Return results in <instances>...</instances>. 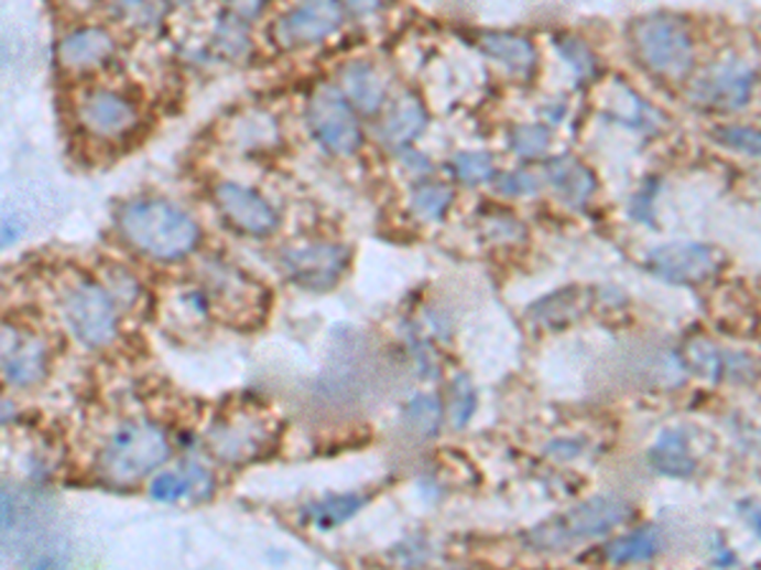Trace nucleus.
I'll return each mask as SVG.
<instances>
[{"mask_svg":"<svg viewBox=\"0 0 761 570\" xmlns=\"http://www.w3.org/2000/svg\"><path fill=\"white\" fill-rule=\"evenodd\" d=\"M548 130L543 124H521L510 132V150L521 157H541L548 150Z\"/></svg>","mask_w":761,"mask_h":570,"instance_id":"27","label":"nucleus"},{"mask_svg":"<svg viewBox=\"0 0 761 570\" xmlns=\"http://www.w3.org/2000/svg\"><path fill=\"white\" fill-rule=\"evenodd\" d=\"M480 46L485 54L498 58L500 64H505L508 69L518 74H529L533 64H536V52H533L531 41L513 36V33H482Z\"/></svg>","mask_w":761,"mask_h":570,"instance_id":"19","label":"nucleus"},{"mask_svg":"<svg viewBox=\"0 0 761 570\" xmlns=\"http://www.w3.org/2000/svg\"><path fill=\"white\" fill-rule=\"evenodd\" d=\"M343 91L348 102L366 114L376 112L383 102V81L368 64H350L343 72Z\"/></svg>","mask_w":761,"mask_h":570,"instance_id":"20","label":"nucleus"},{"mask_svg":"<svg viewBox=\"0 0 761 570\" xmlns=\"http://www.w3.org/2000/svg\"><path fill=\"white\" fill-rule=\"evenodd\" d=\"M754 525H757V533H759V538H761V513L757 515V523Z\"/></svg>","mask_w":761,"mask_h":570,"instance_id":"36","label":"nucleus"},{"mask_svg":"<svg viewBox=\"0 0 761 570\" xmlns=\"http://www.w3.org/2000/svg\"><path fill=\"white\" fill-rule=\"evenodd\" d=\"M346 6H348L354 13L366 15V13H373L376 8L381 6V0H346Z\"/></svg>","mask_w":761,"mask_h":570,"instance_id":"34","label":"nucleus"},{"mask_svg":"<svg viewBox=\"0 0 761 570\" xmlns=\"http://www.w3.org/2000/svg\"><path fill=\"white\" fill-rule=\"evenodd\" d=\"M340 19L343 8L338 0H303L278 23L274 36L287 48L307 46L330 36L340 26Z\"/></svg>","mask_w":761,"mask_h":570,"instance_id":"9","label":"nucleus"},{"mask_svg":"<svg viewBox=\"0 0 761 570\" xmlns=\"http://www.w3.org/2000/svg\"><path fill=\"white\" fill-rule=\"evenodd\" d=\"M168 439L153 424H128L117 431L99 457V472L112 484H132L168 459Z\"/></svg>","mask_w":761,"mask_h":570,"instance_id":"3","label":"nucleus"},{"mask_svg":"<svg viewBox=\"0 0 761 570\" xmlns=\"http://www.w3.org/2000/svg\"><path fill=\"white\" fill-rule=\"evenodd\" d=\"M630 515L632 507L622 497L599 494V497L581 502L568 513L533 527L525 535V540L536 550H566L576 542H587L591 538H599V535L612 533L615 527L624 525Z\"/></svg>","mask_w":761,"mask_h":570,"instance_id":"2","label":"nucleus"},{"mask_svg":"<svg viewBox=\"0 0 761 570\" xmlns=\"http://www.w3.org/2000/svg\"><path fill=\"white\" fill-rule=\"evenodd\" d=\"M426 128V109L420 97L404 95L383 122V140L391 147H404Z\"/></svg>","mask_w":761,"mask_h":570,"instance_id":"18","label":"nucleus"},{"mask_svg":"<svg viewBox=\"0 0 761 570\" xmlns=\"http://www.w3.org/2000/svg\"><path fill=\"white\" fill-rule=\"evenodd\" d=\"M751 89H754V72L741 62H729L710 69L706 77L693 84L691 99L700 107L731 112L749 102Z\"/></svg>","mask_w":761,"mask_h":570,"instance_id":"10","label":"nucleus"},{"mask_svg":"<svg viewBox=\"0 0 761 570\" xmlns=\"http://www.w3.org/2000/svg\"><path fill=\"white\" fill-rule=\"evenodd\" d=\"M539 188L541 180L529 171L505 173L498 178V190L505 193V196H531V193H536Z\"/></svg>","mask_w":761,"mask_h":570,"instance_id":"30","label":"nucleus"},{"mask_svg":"<svg viewBox=\"0 0 761 570\" xmlns=\"http://www.w3.org/2000/svg\"><path fill=\"white\" fill-rule=\"evenodd\" d=\"M120 231L132 246L153 259H181L198 241L194 218L165 200H138L124 206Z\"/></svg>","mask_w":761,"mask_h":570,"instance_id":"1","label":"nucleus"},{"mask_svg":"<svg viewBox=\"0 0 761 570\" xmlns=\"http://www.w3.org/2000/svg\"><path fill=\"white\" fill-rule=\"evenodd\" d=\"M46 371V348L39 340L21 338L11 327H3V375L8 383L31 385Z\"/></svg>","mask_w":761,"mask_h":570,"instance_id":"13","label":"nucleus"},{"mask_svg":"<svg viewBox=\"0 0 761 570\" xmlns=\"http://www.w3.org/2000/svg\"><path fill=\"white\" fill-rule=\"evenodd\" d=\"M79 122L99 138H120L135 124V109L112 91H91L79 102Z\"/></svg>","mask_w":761,"mask_h":570,"instance_id":"12","label":"nucleus"},{"mask_svg":"<svg viewBox=\"0 0 761 570\" xmlns=\"http://www.w3.org/2000/svg\"><path fill=\"white\" fill-rule=\"evenodd\" d=\"M648 459L652 469L665 476H691L696 472V459L691 454L688 439L677 429L660 434V439L652 443Z\"/></svg>","mask_w":761,"mask_h":570,"instance_id":"17","label":"nucleus"},{"mask_svg":"<svg viewBox=\"0 0 761 570\" xmlns=\"http://www.w3.org/2000/svg\"><path fill=\"white\" fill-rule=\"evenodd\" d=\"M452 206V190L447 186H439V183H424V186H416L412 198H409V208H412L414 216H420L422 221H442L445 213Z\"/></svg>","mask_w":761,"mask_h":570,"instance_id":"23","label":"nucleus"},{"mask_svg":"<svg viewBox=\"0 0 761 570\" xmlns=\"http://www.w3.org/2000/svg\"><path fill=\"white\" fill-rule=\"evenodd\" d=\"M214 490V476L200 464H183L175 472L157 474L150 484V497L157 502H178V500H204Z\"/></svg>","mask_w":761,"mask_h":570,"instance_id":"14","label":"nucleus"},{"mask_svg":"<svg viewBox=\"0 0 761 570\" xmlns=\"http://www.w3.org/2000/svg\"><path fill=\"white\" fill-rule=\"evenodd\" d=\"M19 239V226H15L13 221H6L3 223V244H13V241Z\"/></svg>","mask_w":761,"mask_h":570,"instance_id":"35","label":"nucleus"},{"mask_svg":"<svg viewBox=\"0 0 761 570\" xmlns=\"http://www.w3.org/2000/svg\"><path fill=\"white\" fill-rule=\"evenodd\" d=\"M546 178L568 206H584L597 188L589 167H584L574 157H556V161L546 163Z\"/></svg>","mask_w":761,"mask_h":570,"instance_id":"16","label":"nucleus"},{"mask_svg":"<svg viewBox=\"0 0 761 570\" xmlns=\"http://www.w3.org/2000/svg\"><path fill=\"white\" fill-rule=\"evenodd\" d=\"M120 3H122L124 15H128V19L150 21V15H153V6H150L148 0H120Z\"/></svg>","mask_w":761,"mask_h":570,"instance_id":"32","label":"nucleus"},{"mask_svg":"<svg viewBox=\"0 0 761 570\" xmlns=\"http://www.w3.org/2000/svg\"><path fill=\"white\" fill-rule=\"evenodd\" d=\"M64 315L77 340L89 348L107 346L117 332V309L110 295L97 284H79L64 302Z\"/></svg>","mask_w":761,"mask_h":570,"instance_id":"5","label":"nucleus"},{"mask_svg":"<svg viewBox=\"0 0 761 570\" xmlns=\"http://www.w3.org/2000/svg\"><path fill=\"white\" fill-rule=\"evenodd\" d=\"M350 251L340 244H313L305 249H290L282 256V266L300 287L328 289L346 272Z\"/></svg>","mask_w":761,"mask_h":570,"instance_id":"8","label":"nucleus"},{"mask_svg":"<svg viewBox=\"0 0 761 570\" xmlns=\"http://www.w3.org/2000/svg\"><path fill=\"white\" fill-rule=\"evenodd\" d=\"M634 46L642 64L660 77L681 79L693 66V44L681 21L667 15L642 19L634 26Z\"/></svg>","mask_w":761,"mask_h":570,"instance_id":"4","label":"nucleus"},{"mask_svg":"<svg viewBox=\"0 0 761 570\" xmlns=\"http://www.w3.org/2000/svg\"><path fill=\"white\" fill-rule=\"evenodd\" d=\"M556 48L558 54H562L568 64L574 66V72L579 74V77H591L594 72H597V62H594V56L587 46L581 44V41H574V39H562L556 41Z\"/></svg>","mask_w":761,"mask_h":570,"instance_id":"29","label":"nucleus"},{"mask_svg":"<svg viewBox=\"0 0 761 570\" xmlns=\"http://www.w3.org/2000/svg\"><path fill=\"white\" fill-rule=\"evenodd\" d=\"M721 256L706 244H667L648 256L650 272L667 284H700L718 270Z\"/></svg>","mask_w":761,"mask_h":570,"instance_id":"7","label":"nucleus"},{"mask_svg":"<svg viewBox=\"0 0 761 570\" xmlns=\"http://www.w3.org/2000/svg\"><path fill=\"white\" fill-rule=\"evenodd\" d=\"M404 426L412 434L422 436H434L439 431V421H442V404L439 398L434 396H416L406 404L404 408Z\"/></svg>","mask_w":761,"mask_h":570,"instance_id":"24","label":"nucleus"},{"mask_svg":"<svg viewBox=\"0 0 761 570\" xmlns=\"http://www.w3.org/2000/svg\"><path fill=\"white\" fill-rule=\"evenodd\" d=\"M478 406V393H475L472 381L467 375H459L452 383V404H449V421L455 429H465Z\"/></svg>","mask_w":761,"mask_h":570,"instance_id":"26","label":"nucleus"},{"mask_svg":"<svg viewBox=\"0 0 761 570\" xmlns=\"http://www.w3.org/2000/svg\"><path fill=\"white\" fill-rule=\"evenodd\" d=\"M15 527V500L13 494L3 487V535H8Z\"/></svg>","mask_w":761,"mask_h":570,"instance_id":"33","label":"nucleus"},{"mask_svg":"<svg viewBox=\"0 0 761 570\" xmlns=\"http://www.w3.org/2000/svg\"><path fill=\"white\" fill-rule=\"evenodd\" d=\"M660 552V533L655 527H642L624 538L609 542L605 548V556L609 563L627 566V563H648Z\"/></svg>","mask_w":761,"mask_h":570,"instance_id":"21","label":"nucleus"},{"mask_svg":"<svg viewBox=\"0 0 761 570\" xmlns=\"http://www.w3.org/2000/svg\"><path fill=\"white\" fill-rule=\"evenodd\" d=\"M449 167L455 178L467 183V186L490 180L492 173H496V165H492V157L488 153H459L452 157Z\"/></svg>","mask_w":761,"mask_h":570,"instance_id":"25","label":"nucleus"},{"mask_svg":"<svg viewBox=\"0 0 761 570\" xmlns=\"http://www.w3.org/2000/svg\"><path fill=\"white\" fill-rule=\"evenodd\" d=\"M229 8L237 19H254L264 8V0H229Z\"/></svg>","mask_w":761,"mask_h":570,"instance_id":"31","label":"nucleus"},{"mask_svg":"<svg viewBox=\"0 0 761 570\" xmlns=\"http://www.w3.org/2000/svg\"><path fill=\"white\" fill-rule=\"evenodd\" d=\"M214 196L226 221L237 226L239 231L252 233V237H267L278 229V213L259 193L237 186V183H221V186H216Z\"/></svg>","mask_w":761,"mask_h":570,"instance_id":"11","label":"nucleus"},{"mask_svg":"<svg viewBox=\"0 0 761 570\" xmlns=\"http://www.w3.org/2000/svg\"><path fill=\"white\" fill-rule=\"evenodd\" d=\"M716 140L724 147H731L741 155L761 157V132L751 128H721L716 132Z\"/></svg>","mask_w":761,"mask_h":570,"instance_id":"28","label":"nucleus"},{"mask_svg":"<svg viewBox=\"0 0 761 570\" xmlns=\"http://www.w3.org/2000/svg\"><path fill=\"white\" fill-rule=\"evenodd\" d=\"M307 120H311L315 138L330 153L350 155L361 145V128H358L354 109L348 107L336 89L323 87L320 91H315L311 107H307Z\"/></svg>","mask_w":761,"mask_h":570,"instance_id":"6","label":"nucleus"},{"mask_svg":"<svg viewBox=\"0 0 761 570\" xmlns=\"http://www.w3.org/2000/svg\"><path fill=\"white\" fill-rule=\"evenodd\" d=\"M366 505V497L361 494H338V497H328L317 505L307 507V515H311V523L320 530H330L346 519L354 517L358 509Z\"/></svg>","mask_w":761,"mask_h":570,"instance_id":"22","label":"nucleus"},{"mask_svg":"<svg viewBox=\"0 0 761 570\" xmlns=\"http://www.w3.org/2000/svg\"><path fill=\"white\" fill-rule=\"evenodd\" d=\"M115 52L112 36L102 29H81L66 36L58 46V62L69 69H87L102 64Z\"/></svg>","mask_w":761,"mask_h":570,"instance_id":"15","label":"nucleus"}]
</instances>
